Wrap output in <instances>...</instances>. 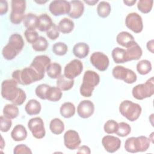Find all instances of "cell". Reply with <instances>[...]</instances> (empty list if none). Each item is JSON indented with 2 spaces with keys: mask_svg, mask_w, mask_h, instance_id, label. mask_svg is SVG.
Instances as JSON below:
<instances>
[{
  "mask_svg": "<svg viewBox=\"0 0 154 154\" xmlns=\"http://www.w3.org/2000/svg\"><path fill=\"white\" fill-rule=\"evenodd\" d=\"M23 46L22 36L18 33L13 34L10 35L7 45L2 49V55L5 60H11L22 51Z\"/></svg>",
  "mask_w": 154,
  "mask_h": 154,
  "instance_id": "6da1fadb",
  "label": "cell"
},
{
  "mask_svg": "<svg viewBox=\"0 0 154 154\" xmlns=\"http://www.w3.org/2000/svg\"><path fill=\"white\" fill-rule=\"evenodd\" d=\"M99 82L100 76L98 73L92 70L85 71L80 87V94L85 97L91 96L95 87L99 84Z\"/></svg>",
  "mask_w": 154,
  "mask_h": 154,
  "instance_id": "7a4b0ae2",
  "label": "cell"
},
{
  "mask_svg": "<svg viewBox=\"0 0 154 154\" xmlns=\"http://www.w3.org/2000/svg\"><path fill=\"white\" fill-rule=\"evenodd\" d=\"M150 144V139L145 136L128 138L125 143V149L129 153H137L146 151Z\"/></svg>",
  "mask_w": 154,
  "mask_h": 154,
  "instance_id": "3957f363",
  "label": "cell"
},
{
  "mask_svg": "<svg viewBox=\"0 0 154 154\" xmlns=\"http://www.w3.org/2000/svg\"><path fill=\"white\" fill-rule=\"evenodd\" d=\"M12 78L18 84L24 85H29L40 80L37 73L30 66L14 71L12 73Z\"/></svg>",
  "mask_w": 154,
  "mask_h": 154,
  "instance_id": "277c9868",
  "label": "cell"
},
{
  "mask_svg": "<svg viewBox=\"0 0 154 154\" xmlns=\"http://www.w3.org/2000/svg\"><path fill=\"white\" fill-rule=\"evenodd\" d=\"M119 109L120 114L130 122L137 120L140 117L142 111V108L138 103L129 100L122 102Z\"/></svg>",
  "mask_w": 154,
  "mask_h": 154,
  "instance_id": "5b68a950",
  "label": "cell"
},
{
  "mask_svg": "<svg viewBox=\"0 0 154 154\" xmlns=\"http://www.w3.org/2000/svg\"><path fill=\"white\" fill-rule=\"evenodd\" d=\"M18 83L13 79H6L1 84L2 97L12 103L17 98L22 88L17 87Z\"/></svg>",
  "mask_w": 154,
  "mask_h": 154,
  "instance_id": "8992f818",
  "label": "cell"
},
{
  "mask_svg": "<svg viewBox=\"0 0 154 154\" xmlns=\"http://www.w3.org/2000/svg\"><path fill=\"white\" fill-rule=\"evenodd\" d=\"M133 97L137 100L150 97L154 94V78L151 77L145 83L135 85L132 90Z\"/></svg>",
  "mask_w": 154,
  "mask_h": 154,
  "instance_id": "52a82bcc",
  "label": "cell"
},
{
  "mask_svg": "<svg viewBox=\"0 0 154 154\" xmlns=\"http://www.w3.org/2000/svg\"><path fill=\"white\" fill-rule=\"evenodd\" d=\"M26 1L23 0H13L11 1V12L10 15L11 22L15 25L20 23L25 17Z\"/></svg>",
  "mask_w": 154,
  "mask_h": 154,
  "instance_id": "ba28073f",
  "label": "cell"
},
{
  "mask_svg": "<svg viewBox=\"0 0 154 154\" xmlns=\"http://www.w3.org/2000/svg\"><path fill=\"white\" fill-rule=\"evenodd\" d=\"M112 73L114 78L123 80L127 84H133L137 79V75L133 70L122 66L114 67Z\"/></svg>",
  "mask_w": 154,
  "mask_h": 154,
  "instance_id": "9c48e42d",
  "label": "cell"
},
{
  "mask_svg": "<svg viewBox=\"0 0 154 154\" xmlns=\"http://www.w3.org/2000/svg\"><path fill=\"white\" fill-rule=\"evenodd\" d=\"M51 63L50 58L45 55L36 56L32 60L30 67H32L38 75L40 79L45 76V73L48 66Z\"/></svg>",
  "mask_w": 154,
  "mask_h": 154,
  "instance_id": "30bf717a",
  "label": "cell"
},
{
  "mask_svg": "<svg viewBox=\"0 0 154 154\" xmlns=\"http://www.w3.org/2000/svg\"><path fill=\"white\" fill-rule=\"evenodd\" d=\"M28 127L35 138L41 139L45 136L46 131L42 118L36 117L31 119L28 122Z\"/></svg>",
  "mask_w": 154,
  "mask_h": 154,
  "instance_id": "8fae6325",
  "label": "cell"
},
{
  "mask_svg": "<svg viewBox=\"0 0 154 154\" xmlns=\"http://www.w3.org/2000/svg\"><path fill=\"white\" fill-rule=\"evenodd\" d=\"M125 25L135 33H140L143 31V23L141 16L137 13H129L125 18Z\"/></svg>",
  "mask_w": 154,
  "mask_h": 154,
  "instance_id": "7c38bea8",
  "label": "cell"
},
{
  "mask_svg": "<svg viewBox=\"0 0 154 154\" xmlns=\"http://www.w3.org/2000/svg\"><path fill=\"white\" fill-rule=\"evenodd\" d=\"M82 70V63L79 60L74 59L66 65L64 75L68 79H73L81 73Z\"/></svg>",
  "mask_w": 154,
  "mask_h": 154,
  "instance_id": "4fadbf2b",
  "label": "cell"
},
{
  "mask_svg": "<svg viewBox=\"0 0 154 154\" xmlns=\"http://www.w3.org/2000/svg\"><path fill=\"white\" fill-rule=\"evenodd\" d=\"M49 10L55 16L68 14L70 10V4L65 0H55L50 3Z\"/></svg>",
  "mask_w": 154,
  "mask_h": 154,
  "instance_id": "5bb4252c",
  "label": "cell"
},
{
  "mask_svg": "<svg viewBox=\"0 0 154 154\" xmlns=\"http://www.w3.org/2000/svg\"><path fill=\"white\" fill-rule=\"evenodd\" d=\"M91 64L98 70L105 71L109 64L108 56L101 52H95L91 54L90 58Z\"/></svg>",
  "mask_w": 154,
  "mask_h": 154,
  "instance_id": "9a60e30c",
  "label": "cell"
},
{
  "mask_svg": "<svg viewBox=\"0 0 154 154\" xmlns=\"http://www.w3.org/2000/svg\"><path fill=\"white\" fill-rule=\"evenodd\" d=\"M81 140L79 134L75 130H68L64 135V144L70 150L77 149L81 144Z\"/></svg>",
  "mask_w": 154,
  "mask_h": 154,
  "instance_id": "2e32d148",
  "label": "cell"
},
{
  "mask_svg": "<svg viewBox=\"0 0 154 154\" xmlns=\"http://www.w3.org/2000/svg\"><path fill=\"white\" fill-rule=\"evenodd\" d=\"M102 144L106 151L109 153H114L120 149L121 141L118 137L112 135H105L102 138Z\"/></svg>",
  "mask_w": 154,
  "mask_h": 154,
  "instance_id": "e0dca14e",
  "label": "cell"
},
{
  "mask_svg": "<svg viewBox=\"0 0 154 154\" xmlns=\"http://www.w3.org/2000/svg\"><path fill=\"white\" fill-rule=\"evenodd\" d=\"M94 111V103L89 100H84L80 102L77 107L78 116L82 119L91 117Z\"/></svg>",
  "mask_w": 154,
  "mask_h": 154,
  "instance_id": "ac0fdd59",
  "label": "cell"
},
{
  "mask_svg": "<svg viewBox=\"0 0 154 154\" xmlns=\"http://www.w3.org/2000/svg\"><path fill=\"white\" fill-rule=\"evenodd\" d=\"M70 10L68 14L69 16L72 19L79 18L84 11V5L82 1L73 0L70 1Z\"/></svg>",
  "mask_w": 154,
  "mask_h": 154,
  "instance_id": "d6986e66",
  "label": "cell"
},
{
  "mask_svg": "<svg viewBox=\"0 0 154 154\" xmlns=\"http://www.w3.org/2000/svg\"><path fill=\"white\" fill-rule=\"evenodd\" d=\"M117 43L126 48L131 46L136 42L134 36L128 32L122 31L119 33L116 37Z\"/></svg>",
  "mask_w": 154,
  "mask_h": 154,
  "instance_id": "ffe728a7",
  "label": "cell"
},
{
  "mask_svg": "<svg viewBox=\"0 0 154 154\" xmlns=\"http://www.w3.org/2000/svg\"><path fill=\"white\" fill-rule=\"evenodd\" d=\"M126 53L127 61H129L139 60L142 56L143 51L141 47L137 42H135L132 45L126 48Z\"/></svg>",
  "mask_w": 154,
  "mask_h": 154,
  "instance_id": "44dd1931",
  "label": "cell"
},
{
  "mask_svg": "<svg viewBox=\"0 0 154 154\" xmlns=\"http://www.w3.org/2000/svg\"><path fill=\"white\" fill-rule=\"evenodd\" d=\"M53 23L51 17L48 14H42L38 17L37 29L42 32L47 31L51 28Z\"/></svg>",
  "mask_w": 154,
  "mask_h": 154,
  "instance_id": "7402d4cb",
  "label": "cell"
},
{
  "mask_svg": "<svg viewBox=\"0 0 154 154\" xmlns=\"http://www.w3.org/2000/svg\"><path fill=\"white\" fill-rule=\"evenodd\" d=\"M89 46L84 42H79L75 44L73 48L74 55L79 58H84L89 53Z\"/></svg>",
  "mask_w": 154,
  "mask_h": 154,
  "instance_id": "603a6c76",
  "label": "cell"
},
{
  "mask_svg": "<svg viewBox=\"0 0 154 154\" xmlns=\"http://www.w3.org/2000/svg\"><path fill=\"white\" fill-rule=\"evenodd\" d=\"M11 137L16 141H23L27 137V131L22 125H17L13 129L11 132Z\"/></svg>",
  "mask_w": 154,
  "mask_h": 154,
  "instance_id": "cb8c5ba5",
  "label": "cell"
},
{
  "mask_svg": "<svg viewBox=\"0 0 154 154\" xmlns=\"http://www.w3.org/2000/svg\"><path fill=\"white\" fill-rule=\"evenodd\" d=\"M41 109L40 103L35 99L29 100L25 106L26 112L29 116L38 114L40 112Z\"/></svg>",
  "mask_w": 154,
  "mask_h": 154,
  "instance_id": "d4e9b609",
  "label": "cell"
},
{
  "mask_svg": "<svg viewBox=\"0 0 154 154\" xmlns=\"http://www.w3.org/2000/svg\"><path fill=\"white\" fill-rule=\"evenodd\" d=\"M111 55L114 61L117 64H121L128 62L126 50L123 48H120L119 47L114 48L112 51Z\"/></svg>",
  "mask_w": 154,
  "mask_h": 154,
  "instance_id": "484cf974",
  "label": "cell"
},
{
  "mask_svg": "<svg viewBox=\"0 0 154 154\" xmlns=\"http://www.w3.org/2000/svg\"><path fill=\"white\" fill-rule=\"evenodd\" d=\"M75 106L73 103L70 102H67L63 103L60 109L61 115L66 119H69L73 116L75 114Z\"/></svg>",
  "mask_w": 154,
  "mask_h": 154,
  "instance_id": "4316f807",
  "label": "cell"
},
{
  "mask_svg": "<svg viewBox=\"0 0 154 154\" xmlns=\"http://www.w3.org/2000/svg\"><path fill=\"white\" fill-rule=\"evenodd\" d=\"M74 26L75 24L73 20L66 17L62 19L58 25L60 32L63 34H69L71 32L73 31Z\"/></svg>",
  "mask_w": 154,
  "mask_h": 154,
  "instance_id": "83f0119b",
  "label": "cell"
},
{
  "mask_svg": "<svg viewBox=\"0 0 154 154\" xmlns=\"http://www.w3.org/2000/svg\"><path fill=\"white\" fill-rule=\"evenodd\" d=\"M57 86L61 91L70 90L74 85V80L67 78L64 75H60L57 80Z\"/></svg>",
  "mask_w": 154,
  "mask_h": 154,
  "instance_id": "f1b7e54d",
  "label": "cell"
},
{
  "mask_svg": "<svg viewBox=\"0 0 154 154\" xmlns=\"http://www.w3.org/2000/svg\"><path fill=\"white\" fill-rule=\"evenodd\" d=\"M38 16L32 13L25 14L23 19V25L29 30H35L37 28Z\"/></svg>",
  "mask_w": 154,
  "mask_h": 154,
  "instance_id": "f546056e",
  "label": "cell"
},
{
  "mask_svg": "<svg viewBox=\"0 0 154 154\" xmlns=\"http://www.w3.org/2000/svg\"><path fill=\"white\" fill-rule=\"evenodd\" d=\"M49 129L52 133L59 135L63 133L64 130V124L63 122L58 118L52 119L49 124Z\"/></svg>",
  "mask_w": 154,
  "mask_h": 154,
  "instance_id": "4dcf8cb0",
  "label": "cell"
},
{
  "mask_svg": "<svg viewBox=\"0 0 154 154\" xmlns=\"http://www.w3.org/2000/svg\"><path fill=\"white\" fill-rule=\"evenodd\" d=\"M48 76L52 79H57L61 73V66L57 63H51L46 68Z\"/></svg>",
  "mask_w": 154,
  "mask_h": 154,
  "instance_id": "1f68e13d",
  "label": "cell"
},
{
  "mask_svg": "<svg viewBox=\"0 0 154 154\" xmlns=\"http://www.w3.org/2000/svg\"><path fill=\"white\" fill-rule=\"evenodd\" d=\"M19 109L17 105L12 104H7L3 108V114L4 116L10 119H14L19 115Z\"/></svg>",
  "mask_w": 154,
  "mask_h": 154,
  "instance_id": "d6a6232c",
  "label": "cell"
},
{
  "mask_svg": "<svg viewBox=\"0 0 154 154\" xmlns=\"http://www.w3.org/2000/svg\"><path fill=\"white\" fill-rule=\"evenodd\" d=\"M111 11V5L109 2L106 1H100L97 6V13L99 16L105 18L108 17Z\"/></svg>",
  "mask_w": 154,
  "mask_h": 154,
  "instance_id": "836d02e7",
  "label": "cell"
},
{
  "mask_svg": "<svg viewBox=\"0 0 154 154\" xmlns=\"http://www.w3.org/2000/svg\"><path fill=\"white\" fill-rule=\"evenodd\" d=\"M62 95V91L58 87L50 86L47 94V100L51 102H57L61 99Z\"/></svg>",
  "mask_w": 154,
  "mask_h": 154,
  "instance_id": "e575fe53",
  "label": "cell"
},
{
  "mask_svg": "<svg viewBox=\"0 0 154 154\" xmlns=\"http://www.w3.org/2000/svg\"><path fill=\"white\" fill-rule=\"evenodd\" d=\"M137 72L142 75L148 74L152 70V64L147 60H142L137 64Z\"/></svg>",
  "mask_w": 154,
  "mask_h": 154,
  "instance_id": "d590c367",
  "label": "cell"
},
{
  "mask_svg": "<svg viewBox=\"0 0 154 154\" xmlns=\"http://www.w3.org/2000/svg\"><path fill=\"white\" fill-rule=\"evenodd\" d=\"M153 4V0H140L137 2V8L141 13L146 14L152 10Z\"/></svg>",
  "mask_w": 154,
  "mask_h": 154,
  "instance_id": "8d00e7d4",
  "label": "cell"
},
{
  "mask_svg": "<svg viewBox=\"0 0 154 154\" xmlns=\"http://www.w3.org/2000/svg\"><path fill=\"white\" fill-rule=\"evenodd\" d=\"M48 47V42L47 40L42 37H38L37 40L32 45V48L33 50L37 52H42L47 49Z\"/></svg>",
  "mask_w": 154,
  "mask_h": 154,
  "instance_id": "74e56055",
  "label": "cell"
},
{
  "mask_svg": "<svg viewBox=\"0 0 154 154\" xmlns=\"http://www.w3.org/2000/svg\"><path fill=\"white\" fill-rule=\"evenodd\" d=\"M49 87L50 86L46 84L38 85L35 90L36 96L42 100H47V94Z\"/></svg>",
  "mask_w": 154,
  "mask_h": 154,
  "instance_id": "f35d334b",
  "label": "cell"
},
{
  "mask_svg": "<svg viewBox=\"0 0 154 154\" xmlns=\"http://www.w3.org/2000/svg\"><path fill=\"white\" fill-rule=\"evenodd\" d=\"M131 131L130 125L125 122H120L119 123L117 130L116 134L121 137H124L128 135Z\"/></svg>",
  "mask_w": 154,
  "mask_h": 154,
  "instance_id": "ab89813d",
  "label": "cell"
},
{
  "mask_svg": "<svg viewBox=\"0 0 154 154\" xmlns=\"http://www.w3.org/2000/svg\"><path fill=\"white\" fill-rule=\"evenodd\" d=\"M68 51L67 45L63 42H57L52 46L53 52L58 56H63L65 55Z\"/></svg>",
  "mask_w": 154,
  "mask_h": 154,
  "instance_id": "60d3db41",
  "label": "cell"
},
{
  "mask_svg": "<svg viewBox=\"0 0 154 154\" xmlns=\"http://www.w3.org/2000/svg\"><path fill=\"white\" fill-rule=\"evenodd\" d=\"M119 123L114 120H109L104 124V131L108 134H112L116 132Z\"/></svg>",
  "mask_w": 154,
  "mask_h": 154,
  "instance_id": "b9f144b4",
  "label": "cell"
},
{
  "mask_svg": "<svg viewBox=\"0 0 154 154\" xmlns=\"http://www.w3.org/2000/svg\"><path fill=\"white\" fill-rule=\"evenodd\" d=\"M12 125V122L10 119L4 116H1L0 117V128L1 131L2 132H8Z\"/></svg>",
  "mask_w": 154,
  "mask_h": 154,
  "instance_id": "7bdbcfd3",
  "label": "cell"
},
{
  "mask_svg": "<svg viewBox=\"0 0 154 154\" xmlns=\"http://www.w3.org/2000/svg\"><path fill=\"white\" fill-rule=\"evenodd\" d=\"M25 37L26 41L31 44H34L38 38V32L35 30H29L26 29L25 31Z\"/></svg>",
  "mask_w": 154,
  "mask_h": 154,
  "instance_id": "ee69618b",
  "label": "cell"
},
{
  "mask_svg": "<svg viewBox=\"0 0 154 154\" xmlns=\"http://www.w3.org/2000/svg\"><path fill=\"white\" fill-rule=\"evenodd\" d=\"M60 35V31L58 29V26L55 23H53L51 28L46 31V35L51 40H56Z\"/></svg>",
  "mask_w": 154,
  "mask_h": 154,
  "instance_id": "f6af8a7d",
  "label": "cell"
},
{
  "mask_svg": "<svg viewBox=\"0 0 154 154\" xmlns=\"http://www.w3.org/2000/svg\"><path fill=\"white\" fill-rule=\"evenodd\" d=\"M13 153L14 154H20V153H32L31 149L26 145L23 144L17 145L13 150Z\"/></svg>",
  "mask_w": 154,
  "mask_h": 154,
  "instance_id": "bcb514c9",
  "label": "cell"
},
{
  "mask_svg": "<svg viewBox=\"0 0 154 154\" xmlns=\"http://www.w3.org/2000/svg\"><path fill=\"white\" fill-rule=\"evenodd\" d=\"M8 2L7 1H0V14L1 15H4L6 14L8 11Z\"/></svg>",
  "mask_w": 154,
  "mask_h": 154,
  "instance_id": "7dc6e473",
  "label": "cell"
},
{
  "mask_svg": "<svg viewBox=\"0 0 154 154\" xmlns=\"http://www.w3.org/2000/svg\"><path fill=\"white\" fill-rule=\"evenodd\" d=\"M78 150L77 151L78 153H85V154H90L91 153V150L89 147L87 146H82L78 148Z\"/></svg>",
  "mask_w": 154,
  "mask_h": 154,
  "instance_id": "c3c4849f",
  "label": "cell"
},
{
  "mask_svg": "<svg viewBox=\"0 0 154 154\" xmlns=\"http://www.w3.org/2000/svg\"><path fill=\"white\" fill-rule=\"evenodd\" d=\"M147 48V49L152 54H153V40L152 39L150 40H149L146 45Z\"/></svg>",
  "mask_w": 154,
  "mask_h": 154,
  "instance_id": "681fc988",
  "label": "cell"
},
{
  "mask_svg": "<svg viewBox=\"0 0 154 154\" xmlns=\"http://www.w3.org/2000/svg\"><path fill=\"white\" fill-rule=\"evenodd\" d=\"M136 2V0H124L123 3L127 6H132Z\"/></svg>",
  "mask_w": 154,
  "mask_h": 154,
  "instance_id": "f907efd6",
  "label": "cell"
},
{
  "mask_svg": "<svg viewBox=\"0 0 154 154\" xmlns=\"http://www.w3.org/2000/svg\"><path fill=\"white\" fill-rule=\"evenodd\" d=\"M84 2L85 3H87L88 5H94L97 2H98V0H93V1H91V0H88V1H84Z\"/></svg>",
  "mask_w": 154,
  "mask_h": 154,
  "instance_id": "816d5d0a",
  "label": "cell"
},
{
  "mask_svg": "<svg viewBox=\"0 0 154 154\" xmlns=\"http://www.w3.org/2000/svg\"><path fill=\"white\" fill-rule=\"evenodd\" d=\"M35 2L38 4H45L47 2V1H35Z\"/></svg>",
  "mask_w": 154,
  "mask_h": 154,
  "instance_id": "f5cc1de1",
  "label": "cell"
},
{
  "mask_svg": "<svg viewBox=\"0 0 154 154\" xmlns=\"http://www.w3.org/2000/svg\"><path fill=\"white\" fill-rule=\"evenodd\" d=\"M1 149H3L4 148V146H5V143H4V139H3V137H1Z\"/></svg>",
  "mask_w": 154,
  "mask_h": 154,
  "instance_id": "db71d44e",
  "label": "cell"
}]
</instances>
